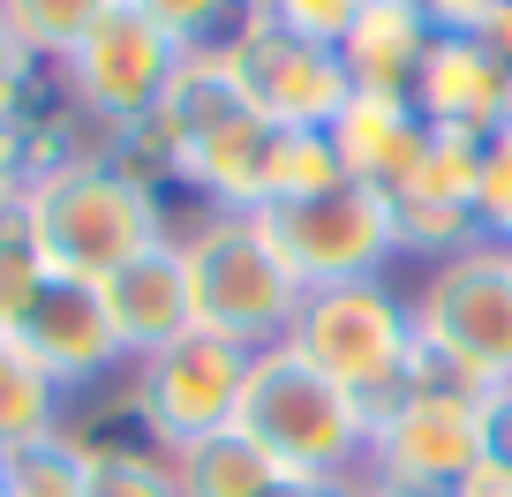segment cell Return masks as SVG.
Instances as JSON below:
<instances>
[{
	"label": "cell",
	"mask_w": 512,
	"mask_h": 497,
	"mask_svg": "<svg viewBox=\"0 0 512 497\" xmlns=\"http://www.w3.org/2000/svg\"><path fill=\"white\" fill-rule=\"evenodd\" d=\"M377 497H452V490H377Z\"/></svg>",
	"instance_id": "obj_34"
},
{
	"label": "cell",
	"mask_w": 512,
	"mask_h": 497,
	"mask_svg": "<svg viewBox=\"0 0 512 497\" xmlns=\"http://www.w3.org/2000/svg\"><path fill=\"white\" fill-rule=\"evenodd\" d=\"M234 91L249 98V113H264L272 129H332L339 106L354 98V76L339 61V46L302 31H279V23L249 16L234 38L219 46Z\"/></svg>",
	"instance_id": "obj_8"
},
{
	"label": "cell",
	"mask_w": 512,
	"mask_h": 497,
	"mask_svg": "<svg viewBox=\"0 0 512 497\" xmlns=\"http://www.w3.org/2000/svg\"><path fill=\"white\" fill-rule=\"evenodd\" d=\"M113 8H121V0H0V23H8L46 68H61Z\"/></svg>",
	"instance_id": "obj_20"
},
{
	"label": "cell",
	"mask_w": 512,
	"mask_h": 497,
	"mask_svg": "<svg viewBox=\"0 0 512 497\" xmlns=\"http://www.w3.org/2000/svg\"><path fill=\"white\" fill-rule=\"evenodd\" d=\"M430 8V23H437V38H482L497 23V8L505 0H422Z\"/></svg>",
	"instance_id": "obj_28"
},
{
	"label": "cell",
	"mask_w": 512,
	"mask_h": 497,
	"mask_svg": "<svg viewBox=\"0 0 512 497\" xmlns=\"http://www.w3.org/2000/svg\"><path fill=\"white\" fill-rule=\"evenodd\" d=\"M38 287H46V257L31 249L23 211H8V219H0V332H23Z\"/></svg>",
	"instance_id": "obj_23"
},
{
	"label": "cell",
	"mask_w": 512,
	"mask_h": 497,
	"mask_svg": "<svg viewBox=\"0 0 512 497\" xmlns=\"http://www.w3.org/2000/svg\"><path fill=\"white\" fill-rule=\"evenodd\" d=\"M174 460V490L181 497H264L279 482L272 452L256 445L249 430H219V437H196V445L166 452Z\"/></svg>",
	"instance_id": "obj_16"
},
{
	"label": "cell",
	"mask_w": 512,
	"mask_h": 497,
	"mask_svg": "<svg viewBox=\"0 0 512 497\" xmlns=\"http://www.w3.org/2000/svg\"><path fill=\"white\" fill-rule=\"evenodd\" d=\"M482 430H490V452L512 467V385L490 392V407H482Z\"/></svg>",
	"instance_id": "obj_32"
},
{
	"label": "cell",
	"mask_w": 512,
	"mask_h": 497,
	"mask_svg": "<svg viewBox=\"0 0 512 497\" xmlns=\"http://www.w3.org/2000/svg\"><path fill=\"white\" fill-rule=\"evenodd\" d=\"M249 362H256V354L234 347V339L189 332V339H174L166 354H151V362L128 369L106 407L136 437H151L159 452H181V445H196V437L234 430L241 392H249Z\"/></svg>",
	"instance_id": "obj_4"
},
{
	"label": "cell",
	"mask_w": 512,
	"mask_h": 497,
	"mask_svg": "<svg viewBox=\"0 0 512 497\" xmlns=\"http://www.w3.org/2000/svg\"><path fill=\"white\" fill-rule=\"evenodd\" d=\"M68 422H76V400L23 354L16 332H0V445H31V437H53Z\"/></svg>",
	"instance_id": "obj_17"
},
{
	"label": "cell",
	"mask_w": 512,
	"mask_h": 497,
	"mask_svg": "<svg viewBox=\"0 0 512 497\" xmlns=\"http://www.w3.org/2000/svg\"><path fill=\"white\" fill-rule=\"evenodd\" d=\"M415 302V339L475 362L490 385H512V249L475 241L467 257L430 264Z\"/></svg>",
	"instance_id": "obj_10"
},
{
	"label": "cell",
	"mask_w": 512,
	"mask_h": 497,
	"mask_svg": "<svg viewBox=\"0 0 512 497\" xmlns=\"http://www.w3.org/2000/svg\"><path fill=\"white\" fill-rule=\"evenodd\" d=\"M482 151H490V136L430 129V151H422V166L407 174V189L392 196V204H452V211H475V189H482Z\"/></svg>",
	"instance_id": "obj_19"
},
{
	"label": "cell",
	"mask_w": 512,
	"mask_h": 497,
	"mask_svg": "<svg viewBox=\"0 0 512 497\" xmlns=\"http://www.w3.org/2000/svg\"><path fill=\"white\" fill-rule=\"evenodd\" d=\"M475 226H482V241H497V249H512V136H490V151H482Z\"/></svg>",
	"instance_id": "obj_25"
},
{
	"label": "cell",
	"mask_w": 512,
	"mask_h": 497,
	"mask_svg": "<svg viewBox=\"0 0 512 497\" xmlns=\"http://www.w3.org/2000/svg\"><path fill=\"white\" fill-rule=\"evenodd\" d=\"M128 8H144L181 46H226V38L249 23V0H128Z\"/></svg>",
	"instance_id": "obj_24"
},
{
	"label": "cell",
	"mask_w": 512,
	"mask_h": 497,
	"mask_svg": "<svg viewBox=\"0 0 512 497\" xmlns=\"http://www.w3.org/2000/svg\"><path fill=\"white\" fill-rule=\"evenodd\" d=\"M98 302L113 317V339H121L128 369L166 354L174 339L196 332V294H189V264H181V241L166 234L159 249L128 257L113 279H98Z\"/></svg>",
	"instance_id": "obj_12"
},
{
	"label": "cell",
	"mask_w": 512,
	"mask_h": 497,
	"mask_svg": "<svg viewBox=\"0 0 512 497\" xmlns=\"http://www.w3.org/2000/svg\"><path fill=\"white\" fill-rule=\"evenodd\" d=\"M234 430H249L256 445L272 452L279 475H362L377 407L339 392L294 347H264L249 362V392H241Z\"/></svg>",
	"instance_id": "obj_3"
},
{
	"label": "cell",
	"mask_w": 512,
	"mask_h": 497,
	"mask_svg": "<svg viewBox=\"0 0 512 497\" xmlns=\"http://www.w3.org/2000/svg\"><path fill=\"white\" fill-rule=\"evenodd\" d=\"M0 460H8V445H0Z\"/></svg>",
	"instance_id": "obj_36"
},
{
	"label": "cell",
	"mask_w": 512,
	"mask_h": 497,
	"mask_svg": "<svg viewBox=\"0 0 512 497\" xmlns=\"http://www.w3.org/2000/svg\"><path fill=\"white\" fill-rule=\"evenodd\" d=\"M23 226H31V249L46 257L53 279H113L128 257H144L174 234L159 189H136L128 174H113L98 151L53 166L23 189Z\"/></svg>",
	"instance_id": "obj_1"
},
{
	"label": "cell",
	"mask_w": 512,
	"mask_h": 497,
	"mask_svg": "<svg viewBox=\"0 0 512 497\" xmlns=\"http://www.w3.org/2000/svg\"><path fill=\"white\" fill-rule=\"evenodd\" d=\"M181 61H189V46L166 38L144 8H128V0H121V8H113V16L61 61V76H68V91H76L83 121L106 136V129H136V121H151V113L166 106V91H174Z\"/></svg>",
	"instance_id": "obj_7"
},
{
	"label": "cell",
	"mask_w": 512,
	"mask_h": 497,
	"mask_svg": "<svg viewBox=\"0 0 512 497\" xmlns=\"http://www.w3.org/2000/svg\"><path fill=\"white\" fill-rule=\"evenodd\" d=\"M505 61H497L482 38H437L430 61L415 68L407 98L430 129H460V136H497L505 121Z\"/></svg>",
	"instance_id": "obj_14"
},
{
	"label": "cell",
	"mask_w": 512,
	"mask_h": 497,
	"mask_svg": "<svg viewBox=\"0 0 512 497\" xmlns=\"http://www.w3.org/2000/svg\"><path fill=\"white\" fill-rule=\"evenodd\" d=\"M354 8H362V0H249V16L279 23V31H302V38H324V46H339Z\"/></svg>",
	"instance_id": "obj_26"
},
{
	"label": "cell",
	"mask_w": 512,
	"mask_h": 497,
	"mask_svg": "<svg viewBox=\"0 0 512 497\" xmlns=\"http://www.w3.org/2000/svg\"><path fill=\"white\" fill-rule=\"evenodd\" d=\"M16 339L68 400H98L106 385L128 377V354H121V339H113V317H106V302H98V287H83V279H53L46 272V287H38V302H31V317H23Z\"/></svg>",
	"instance_id": "obj_11"
},
{
	"label": "cell",
	"mask_w": 512,
	"mask_h": 497,
	"mask_svg": "<svg viewBox=\"0 0 512 497\" xmlns=\"http://www.w3.org/2000/svg\"><path fill=\"white\" fill-rule=\"evenodd\" d=\"M497 136H512V83H505V121H497Z\"/></svg>",
	"instance_id": "obj_35"
},
{
	"label": "cell",
	"mask_w": 512,
	"mask_h": 497,
	"mask_svg": "<svg viewBox=\"0 0 512 497\" xmlns=\"http://www.w3.org/2000/svg\"><path fill=\"white\" fill-rule=\"evenodd\" d=\"M83 490H91V445L76 430L8 445V460H0V497H83Z\"/></svg>",
	"instance_id": "obj_18"
},
{
	"label": "cell",
	"mask_w": 512,
	"mask_h": 497,
	"mask_svg": "<svg viewBox=\"0 0 512 497\" xmlns=\"http://www.w3.org/2000/svg\"><path fill=\"white\" fill-rule=\"evenodd\" d=\"M287 347L309 369H324L339 392L384 407L407 377V354H415V302H407L392 279H354V287H317L294 317Z\"/></svg>",
	"instance_id": "obj_5"
},
{
	"label": "cell",
	"mask_w": 512,
	"mask_h": 497,
	"mask_svg": "<svg viewBox=\"0 0 512 497\" xmlns=\"http://www.w3.org/2000/svg\"><path fill=\"white\" fill-rule=\"evenodd\" d=\"M482 241L475 211H452V204H400V257L422 264H452Z\"/></svg>",
	"instance_id": "obj_22"
},
{
	"label": "cell",
	"mask_w": 512,
	"mask_h": 497,
	"mask_svg": "<svg viewBox=\"0 0 512 497\" xmlns=\"http://www.w3.org/2000/svg\"><path fill=\"white\" fill-rule=\"evenodd\" d=\"M272 226L279 257L294 264L309 294L317 287H354V279H384L392 257H400V204L384 189H362V181H339L324 196H302V204L256 211Z\"/></svg>",
	"instance_id": "obj_6"
},
{
	"label": "cell",
	"mask_w": 512,
	"mask_h": 497,
	"mask_svg": "<svg viewBox=\"0 0 512 497\" xmlns=\"http://www.w3.org/2000/svg\"><path fill=\"white\" fill-rule=\"evenodd\" d=\"M181 241V264H189V294H196V332L234 339V347L264 354L287 347L294 317H302L309 287L294 279V264L279 257L272 226L256 211H204Z\"/></svg>",
	"instance_id": "obj_2"
},
{
	"label": "cell",
	"mask_w": 512,
	"mask_h": 497,
	"mask_svg": "<svg viewBox=\"0 0 512 497\" xmlns=\"http://www.w3.org/2000/svg\"><path fill=\"white\" fill-rule=\"evenodd\" d=\"M430 46H437V23L422 0H362L354 23L339 31V61L369 91H407L415 68L430 61Z\"/></svg>",
	"instance_id": "obj_15"
},
{
	"label": "cell",
	"mask_w": 512,
	"mask_h": 497,
	"mask_svg": "<svg viewBox=\"0 0 512 497\" xmlns=\"http://www.w3.org/2000/svg\"><path fill=\"white\" fill-rule=\"evenodd\" d=\"M452 497H512V467L497 460V452H482V460L452 482Z\"/></svg>",
	"instance_id": "obj_31"
},
{
	"label": "cell",
	"mask_w": 512,
	"mask_h": 497,
	"mask_svg": "<svg viewBox=\"0 0 512 497\" xmlns=\"http://www.w3.org/2000/svg\"><path fill=\"white\" fill-rule=\"evenodd\" d=\"M23 189H31V151H23L16 121H0V219L23 211Z\"/></svg>",
	"instance_id": "obj_29"
},
{
	"label": "cell",
	"mask_w": 512,
	"mask_h": 497,
	"mask_svg": "<svg viewBox=\"0 0 512 497\" xmlns=\"http://www.w3.org/2000/svg\"><path fill=\"white\" fill-rule=\"evenodd\" d=\"M91 445V490L83 497H181L174 460L151 437H83Z\"/></svg>",
	"instance_id": "obj_21"
},
{
	"label": "cell",
	"mask_w": 512,
	"mask_h": 497,
	"mask_svg": "<svg viewBox=\"0 0 512 497\" xmlns=\"http://www.w3.org/2000/svg\"><path fill=\"white\" fill-rule=\"evenodd\" d=\"M482 46H490L497 61H505V76H512V0H505V8H497V23H490V31H482Z\"/></svg>",
	"instance_id": "obj_33"
},
{
	"label": "cell",
	"mask_w": 512,
	"mask_h": 497,
	"mask_svg": "<svg viewBox=\"0 0 512 497\" xmlns=\"http://www.w3.org/2000/svg\"><path fill=\"white\" fill-rule=\"evenodd\" d=\"M324 136L339 151V174L362 181V189H384V196H400L407 174L422 166V151H430V121L415 113V98L369 91V83H354V98L339 106V121Z\"/></svg>",
	"instance_id": "obj_13"
},
{
	"label": "cell",
	"mask_w": 512,
	"mask_h": 497,
	"mask_svg": "<svg viewBox=\"0 0 512 497\" xmlns=\"http://www.w3.org/2000/svg\"><path fill=\"white\" fill-rule=\"evenodd\" d=\"M264 497H377L369 475H279Z\"/></svg>",
	"instance_id": "obj_30"
},
{
	"label": "cell",
	"mask_w": 512,
	"mask_h": 497,
	"mask_svg": "<svg viewBox=\"0 0 512 497\" xmlns=\"http://www.w3.org/2000/svg\"><path fill=\"white\" fill-rule=\"evenodd\" d=\"M46 76V61H38L31 46H23L8 23H0V121H16V106L31 98V83Z\"/></svg>",
	"instance_id": "obj_27"
},
{
	"label": "cell",
	"mask_w": 512,
	"mask_h": 497,
	"mask_svg": "<svg viewBox=\"0 0 512 497\" xmlns=\"http://www.w3.org/2000/svg\"><path fill=\"white\" fill-rule=\"evenodd\" d=\"M482 407L490 400H460V392H422L400 385L377 407V430H369V460L362 475L377 490H452L467 467L490 452L482 430Z\"/></svg>",
	"instance_id": "obj_9"
}]
</instances>
